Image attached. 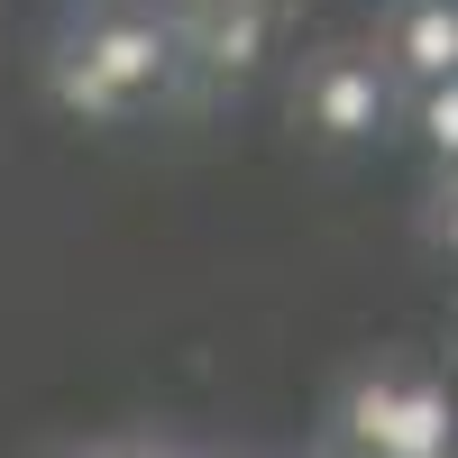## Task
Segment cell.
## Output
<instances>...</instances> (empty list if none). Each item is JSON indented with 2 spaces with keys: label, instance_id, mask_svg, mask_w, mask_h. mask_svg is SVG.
Returning <instances> with one entry per match:
<instances>
[{
  "label": "cell",
  "instance_id": "5",
  "mask_svg": "<svg viewBox=\"0 0 458 458\" xmlns=\"http://www.w3.org/2000/svg\"><path fill=\"white\" fill-rule=\"evenodd\" d=\"M394 386H403V376H358V386H349V403H339V431H349V449H358V458H376V449H386Z\"/></svg>",
  "mask_w": 458,
  "mask_h": 458
},
{
  "label": "cell",
  "instance_id": "12",
  "mask_svg": "<svg viewBox=\"0 0 458 458\" xmlns=\"http://www.w3.org/2000/svg\"><path fill=\"white\" fill-rule=\"evenodd\" d=\"M349 458H358V449H349Z\"/></svg>",
  "mask_w": 458,
  "mask_h": 458
},
{
  "label": "cell",
  "instance_id": "1",
  "mask_svg": "<svg viewBox=\"0 0 458 458\" xmlns=\"http://www.w3.org/2000/svg\"><path fill=\"white\" fill-rule=\"evenodd\" d=\"M64 55H73V64H92L129 110H138L147 92H165V83H174V28H165V19H147V10H129V0L92 10L83 28L64 37Z\"/></svg>",
  "mask_w": 458,
  "mask_h": 458
},
{
  "label": "cell",
  "instance_id": "9",
  "mask_svg": "<svg viewBox=\"0 0 458 458\" xmlns=\"http://www.w3.org/2000/svg\"><path fill=\"white\" fill-rule=\"evenodd\" d=\"M431 229H440V248L458 257V183H449V193H440V220H431Z\"/></svg>",
  "mask_w": 458,
  "mask_h": 458
},
{
  "label": "cell",
  "instance_id": "3",
  "mask_svg": "<svg viewBox=\"0 0 458 458\" xmlns=\"http://www.w3.org/2000/svg\"><path fill=\"white\" fill-rule=\"evenodd\" d=\"M394 73L412 92H431V83L458 73V0H403L394 10V28H386V83Z\"/></svg>",
  "mask_w": 458,
  "mask_h": 458
},
{
  "label": "cell",
  "instance_id": "2",
  "mask_svg": "<svg viewBox=\"0 0 458 458\" xmlns=\"http://www.w3.org/2000/svg\"><path fill=\"white\" fill-rule=\"evenodd\" d=\"M386 110H394V83H386V64H367V55H321L302 73V129L321 147L386 138Z\"/></svg>",
  "mask_w": 458,
  "mask_h": 458
},
{
  "label": "cell",
  "instance_id": "4",
  "mask_svg": "<svg viewBox=\"0 0 458 458\" xmlns=\"http://www.w3.org/2000/svg\"><path fill=\"white\" fill-rule=\"evenodd\" d=\"M449 422H458L449 386L412 376V386H394V422H386V449H376V458H449V449H458Z\"/></svg>",
  "mask_w": 458,
  "mask_h": 458
},
{
  "label": "cell",
  "instance_id": "6",
  "mask_svg": "<svg viewBox=\"0 0 458 458\" xmlns=\"http://www.w3.org/2000/svg\"><path fill=\"white\" fill-rule=\"evenodd\" d=\"M257 47H266V10H257V0H239L229 19H211L202 64H211V73H248V64H257Z\"/></svg>",
  "mask_w": 458,
  "mask_h": 458
},
{
  "label": "cell",
  "instance_id": "10",
  "mask_svg": "<svg viewBox=\"0 0 458 458\" xmlns=\"http://www.w3.org/2000/svg\"><path fill=\"white\" fill-rule=\"evenodd\" d=\"M101 458H183V449H165V440H120V449H101Z\"/></svg>",
  "mask_w": 458,
  "mask_h": 458
},
{
  "label": "cell",
  "instance_id": "7",
  "mask_svg": "<svg viewBox=\"0 0 458 458\" xmlns=\"http://www.w3.org/2000/svg\"><path fill=\"white\" fill-rule=\"evenodd\" d=\"M55 101L73 110V120H92V129H120V120H129V101L110 92L92 64H73V55H55Z\"/></svg>",
  "mask_w": 458,
  "mask_h": 458
},
{
  "label": "cell",
  "instance_id": "11",
  "mask_svg": "<svg viewBox=\"0 0 458 458\" xmlns=\"http://www.w3.org/2000/svg\"><path fill=\"white\" fill-rule=\"evenodd\" d=\"M449 458H458V449H449Z\"/></svg>",
  "mask_w": 458,
  "mask_h": 458
},
{
  "label": "cell",
  "instance_id": "8",
  "mask_svg": "<svg viewBox=\"0 0 458 458\" xmlns=\"http://www.w3.org/2000/svg\"><path fill=\"white\" fill-rule=\"evenodd\" d=\"M412 138H422L440 165H458V73L431 83V92H412Z\"/></svg>",
  "mask_w": 458,
  "mask_h": 458
}]
</instances>
